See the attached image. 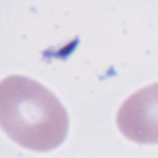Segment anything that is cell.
Returning <instances> with one entry per match:
<instances>
[{"instance_id":"obj_1","label":"cell","mask_w":158,"mask_h":158,"mask_svg":"<svg viewBox=\"0 0 158 158\" xmlns=\"http://www.w3.org/2000/svg\"><path fill=\"white\" fill-rule=\"evenodd\" d=\"M0 127L20 146L33 151L58 147L68 132V115L41 83L21 74L0 80Z\"/></svg>"},{"instance_id":"obj_2","label":"cell","mask_w":158,"mask_h":158,"mask_svg":"<svg viewBox=\"0 0 158 158\" xmlns=\"http://www.w3.org/2000/svg\"><path fill=\"white\" fill-rule=\"evenodd\" d=\"M116 123L121 133L137 143L158 142V83L131 94L120 105Z\"/></svg>"}]
</instances>
